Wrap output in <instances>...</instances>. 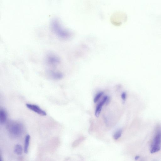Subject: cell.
Returning a JSON list of instances; mask_svg holds the SVG:
<instances>
[{
  "instance_id": "cell-4",
  "label": "cell",
  "mask_w": 161,
  "mask_h": 161,
  "mask_svg": "<svg viewBox=\"0 0 161 161\" xmlns=\"http://www.w3.org/2000/svg\"><path fill=\"white\" fill-rule=\"evenodd\" d=\"M26 106L27 108H29L30 110L35 112L41 115L46 116L47 115L46 112L40 108L38 106L34 104H26Z\"/></svg>"
},
{
  "instance_id": "cell-6",
  "label": "cell",
  "mask_w": 161,
  "mask_h": 161,
  "mask_svg": "<svg viewBox=\"0 0 161 161\" xmlns=\"http://www.w3.org/2000/svg\"><path fill=\"white\" fill-rule=\"evenodd\" d=\"M30 139V136L29 135H26L25 139L24 146V152L25 154L28 153Z\"/></svg>"
},
{
  "instance_id": "cell-2",
  "label": "cell",
  "mask_w": 161,
  "mask_h": 161,
  "mask_svg": "<svg viewBox=\"0 0 161 161\" xmlns=\"http://www.w3.org/2000/svg\"><path fill=\"white\" fill-rule=\"evenodd\" d=\"M51 27L54 33L58 37H64L66 36V33L62 27L59 20L54 19L51 22Z\"/></svg>"
},
{
  "instance_id": "cell-7",
  "label": "cell",
  "mask_w": 161,
  "mask_h": 161,
  "mask_svg": "<svg viewBox=\"0 0 161 161\" xmlns=\"http://www.w3.org/2000/svg\"><path fill=\"white\" fill-rule=\"evenodd\" d=\"M50 73L51 77L54 79H60L63 77V75L59 72L52 71Z\"/></svg>"
},
{
  "instance_id": "cell-9",
  "label": "cell",
  "mask_w": 161,
  "mask_h": 161,
  "mask_svg": "<svg viewBox=\"0 0 161 161\" xmlns=\"http://www.w3.org/2000/svg\"><path fill=\"white\" fill-rule=\"evenodd\" d=\"M23 151V148L22 146L19 144L16 145L14 149V152L18 155H22Z\"/></svg>"
},
{
  "instance_id": "cell-8",
  "label": "cell",
  "mask_w": 161,
  "mask_h": 161,
  "mask_svg": "<svg viewBox=\"0 0 161 161\" xmlns=\"http://www.w3.org/2000/svg\"><path fill=\"white\" fill-rule=\"evenodd\" d=\"M85 139L86 138L84 137H80L77 139L75 140L74 142L72 145L73 147L74 148H76L79 145L85 141Z\"/></svg>"
},
{
  "instance_id": "cell-1",
  "label": "cell",
  "mask_w": 161,
  "mask_h": 161,
  "mask_svg": "<svg viewBox=\"0 0 161 161\" xmlns=\"http://www.w3.org/2000/svg\"><path fill=\"white\" fill-rule=\"evenodd\" d=\"M8 128L10 133L15 136L21 135L23 132V126L21 123L11 121L9 122Z\"/></svg>"
},
{
  "instance_id": "cell-11",
  "label": "cell",
  "mask_w": 161,
  "mask_h": 161,
  "mask_svg": "<svg viewBox=\"0 0 161 161\" xmlns=\"http://www.w3.org/2000/svg\"><path fill=\"white\" fill-rule=\"evenodd\" d=\"M104 94L103 92H99L96 95L94 100V103H96L99 100L102 96Z\"/></svg>"
},
{
  "instance_id": "cell-3",
  "label": "cell",
  "mask_w": 161,
  "mask_h": 161,
  "mask_svg": "<svg viewBox=\"0 0 161 161\" xmlns=\"http://www.w3.org/2000/svg\"><path fill=\"white\" fill-rule=\"evenodd\" d=\"M109 98L108 96H106L97 105L96 107L95 111V115L96 117H98L101 113L103 106L104 104L107 105L109 104Z\"/></svg>"
},
{
  "instance_id": "cell-10",
  "label": "cell",
  "mask_w": 161,
  "mask_h": 161,
  "mask_svg": "<svg viewBox=\"0 0 161 161\" xmlns=\"http://www.w3.org/2000/svg\"><path fill=\"white\" fill-rule=\"evenodd\" d=\"M122 133V130L120 129L116 131L113 135V138L115 140H117L121 137Z\"/></svg>"
},
{
  "instance_id": "cell-5",
  "label": "cell",
  "mask_w": 161,
  "mask_h": 161,
  "mask_svg": "<svg viewBox=\"0 0 161 161\" xmlns=\"http://www.w3.org/2000/svg\"><path fill=\"white\" fill-rule=\"evenodd\" d=\"M7 114L5 111L3 109L0 110V123L1 124H4L6 122Z\"/></svg>"
},
{
  "instance_id": "cell-12",
  "label": "cell",
  "mask_w": 161,
  "mask_h": 161,
  "mask_svg": "<svg viewBox=\"0 0 161 161\" xmlns=\"http://www.w3.org/2000/svg\"><path fill=\"white\" fill-rule=\"evenodd\" d=\"M121 97L123 101H124L126 98V94L125 92H123L121 95Z\"/></svg>"
},
{
  "instance_id": "cell-13",
  "label": "cell",
  "mask_w": 161,
  "mask_h": 161,
  "mask_svg": "<svg viewBox=\"0 0 161 161\" xmlns=\"http://www.w3.org/2000/svg\"><path fill=\"white\" fill-rule=\"evenodd\" d=\"M1 161H3V159L2 158V157H1Z\"/></svg>"
}]
</instances>
